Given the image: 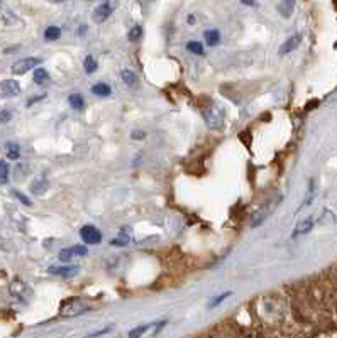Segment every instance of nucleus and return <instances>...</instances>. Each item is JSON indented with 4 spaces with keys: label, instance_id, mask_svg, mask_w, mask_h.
Wrapping results in <instances>:
<instances>
[{
    "label": "nucleus",
    "instance_id": "1",
    "mask_svg": "<svg viewBox=\"0 0 337 338\" xmlns=\"http://www.w3.org/2000/svg\"><path fill=\"white\" fill-rule=\"evenodd\" d=\"M90 309V304L85 303L80 298H70L64 299L59 306V316L63 318H73V316H80V314L87 313Z\"/></svg>",
    "mask_w": 337,
    "mask_h": 338
},
{
    "label": "nucleus",
    "instance_id": "2",
    "mask_svg": "<svg viewBox=\"0 0 337 338\" xmlns=\"http://www.w3.org/2000/svg\"><path fill=\"white\" fill-rule=\"evenodd\" d=\"M281 200H283V196H275L273 200L263 203V205L258 208L255 213H252V216H251V227H260L261 223H265V221L271 216V213H273L276 208H278Z\"/></svg>",
    "mask_w": 337,
    "mask_h": 338
},
{
    "label": "nucleus",
    "instance_id": "3",
    "mask_svg": "<svg viewBox=\"0 0 337 338\" xmlns=\"http://www.w3.org/2000/svg\"><path fill=\"white\" fill-rule=\"evenodd\" d=\"M202 117H204L205 124L210 129H222L224 120H225L224 110L217 103H209L207 106H204V108H202Z\"/></svg>",
    "mask_w": 337,
    "mask_h": 338
},
{
    "label": "nucleus",
    "instance_id": "4",
    "mask_svg": "<svg viewBox=\"0 0 337 338\" xmlns=\"http://www.w3.org/2000/svg\"><path fill=\"white\" fill-rule=\"evenodd\" d=\"M9 291H11L12 296H16V298L21 299V301H27L32 296L31 286L27 284V282L22 281V279H19V277L11 282V286H9Z\"/></svg>",
    "mask_w": 337,
    "mask_h": 338
},
{
    "label": "nucleus",
    "instance_id": "5",
    "mask_svg": "<svg viewBox=\"0 0 337 338\" xmlns=\"http://www.w3.org/2000/svg\"><path fill=\"white\" fill-rule=\"evenodd\" d=\"M39 63H41L39 58H22L12 64V73L14 75H24V73L31 71L32 68L38 66Z\"/></svg>",
    "mask_w": 337,
    "mask_h": 338
},
{
    "label": "nucleus",
    "instance_id": "6",
    "mask_svg": "<svg viewBox=\"0 0 337 338\" xmlns=\"http://www.w3.org/2000/svg\"><path fill=\"white\" fill-rule=\"evenodd\" d=\"M80 235H81L83 242L89 244V245H97V244L102 242V234H100V230L94 225H85L80 230Z\"/></svg>",
    "mask_w": 337,
    "mask_h": 338
},
{
    "label": "nucleus",
    "instance_id": "7",
    "mask_svg": "<svg viewBox=\"0 0 337 338\" xmlns=\"http://www.w3.org/2000/svg\"><path fill=\"white\" fill-rule=\"evenodd\" d=\"M112 12H114L112 0H105L104 4H100V6L94 11V21L97 24H102V22H105L110 16H112Z\"/></svg>",
    "mask_w": 337,
    "mask_h": 338
},
{
    "label": "nucleus",
    "instance_id": "8",
    "mask_svg": "<svg viewBox=\"0 0 337 338\" xmlns=\"http://www.w3.org/2000/svg\"><path fill=\"white\" fill-rule=\"evenodd\" d=\"M21 93V85L16 80H4L0 81V96L9 98V96H16Z\"/></svg>",
    "mask_w": 337,
    "mask_h": 338
},
{
    "label": "nucleus",
    "instance_id": "9",
    "mask_svg": "<svg viewBox=\"0 0 337 338\" xmlns=\"http://www.w3.org/2000/svg\"><path fill=\"white\" fill-rule=\"evenodd\" d=\"M300 43H302V34H295L292 36V38H288L283 43V46L280 48V54L281 56H285V54H290L292 51H295L300 46Z\"/></svg>",
    "mask_w": 337,
    "mask_h": 338
},
{
    "label": "nucleus",
    "instance_id": "10",
    "mask_svg": "<svg viewBox=\"0 0 337 338\" xmlns=\"http://www.w3.org/2000/svg\"><path fill=\"white\" fill-rule=\"evenodd\" d=\"M49 274L54 276H61V277H71L78 272V267L75 266H51L48 269Z\"/></svg>",
    "mask_w": 337,
    "mask_h": 338
},
{
    "label": "nucleus",
    "instance_id": "11",
    "mask_svg": "<svg viewBox=\"0 0 337 338\" xmlns=\"http://www.w3.org/2000/svg\"><path fill=\"white\" fill-rule=\"evenodd\" d=\"M312 229H313V218H312V216H307V218L300 220L298 223H297V227H295L293 237H300V235H305V234L310 232Z\"/></svg>",
    "mask_w": 337,
    "mask_h": 338
},
{
    "label": "nucleus",
    "instance_id": "12",
    "mask_svg": "<svg viewBox=\"0 0 337 338\" xmlns=\"http://www.w3.org/2000/svg\"><path fill=\"white\" fill-rule=\"evenodd\" d=\"M293 11H295V0H280L278 2V12L285 19H290Z\"/></svg>",
    "mask_w": 337,
    "mask_h": 338
},
{
    "label": "nucleus",
    "instance_id": "13",
    "mask_svg": "<svg viewBox=\"0 0 337 338\" xmlns=\"http://www.w3.org/2000/svg\"><path fill=\"white\" fill-rule=\"evenodd\" d=\"M131 234H132V230L129 229V227H122V230H121V234H119V237L112 240V245H117V247L127 245L129 240H131Z\"/></svg>",
    "mask_w": 337,
    "mask_h": 338
},
{
    "label": "nucleus",
    "instance_id": "14",
    "mask_svg": "<svg viewBox=\"0 0 337 338\" xmlns=\"http://www.w3.org/2000/svg\"><path fill=\"white\" fill-rule=\"evenodd\" d=\"M48 188H49V183L46 181V179H43V178L32 181L31 186H29L31 193H34V194H44L46 191H48Z\"/></svg>",
    "mask_w": 337,
    "mask_h": 338
},
{
    "label": "nucleus",
    "instance_id": "15",
    "mask_svg": "<svg viewBox=\"0 0 337 338\" xmlns=\"http://www.w3.org/2000/svg\"><path fill=\"white\" fill-rule=\"evenodd\" d=\"M204 39L209 46H217L220 43V31L219 29H209L204 32Z\"/></svg>",
    "mask_w": 337,
    "mask_h": 338
},
{
    "label": "nucleus",
    "instance_id": "16",
    "mask_svg": "<svg viewBox=\"0 0 337 338\" xmlns=\"http://www.w3.org/2000/svg\"><path fill=\"white\" fill-rule=\"evenodd\" d=\"M49 80H51V78H49V73L46 71L44 68H38L34 71V81L38 83V85H41V86L48 85Z\"/></svg>",
    "mask_w": 337,
    "mask_h": 338
},
{
    "label": "nucleus",
    "instance_id": "17",
    "mask_svg": "<svg viewBox=\"0 0 337 338\" xmlns=\"http://www.w3.org/2000/svg\"><path fill=\"white\" fill-rule=\"evenodd\" d=\"M68 101H70V106L75 110H83L85 108V100H83V96L80 93H71L68 96Z\"/></svg>",
    "mask_w": 337,
    "mask_h": 338
},
{
    "label": "nucleus",
    "instance_id": "18",
    "mask_svg": "<svg viewBox=\"0 0 337 338\" xmlns=\"http://www.w3.org/2000/svg\"><path fill=\"white\" fill-rule=\"evenodd\" d=\"M92 93L97 95V96H109L110 93H112V90H110L109 85H105V83H97V85L92 86Z\"/></svg>",
    "mask_w": 337,
    "mask_h": 338
},
{
    "label": "nucleus",
    "instance_id": "19",
    "mask_svg": "<svg viewBox=\"0 0 337 338\" xmlns=\"http://www.w3.org/2000/svg\"><path fill=\"white\" fill-rule=\"evenodd\" d=\"M61 38V29L58 26H49L48 29L44 31V39L46 41H58Z\"/></svg>",
    "mask_w": 337,
    "mask_h": 338
},
{
    "label": "nucleus",
    "instance_id": "20",
    "mask_svg": "<svg viewBox=\"0 0 337 338\" xmlns=\"http://www.w3.org/2000/svg\"><path fill=\"white\" fill-rule=\"evenodd\" d=\"M122 80H124V83L126 85H129V86H134V85H137V75L134 71H131V69H122Z\"/></svg>",
    "mask_w": 337,
    "mask_h": 338
},
{
    "label": "nucleus",
    "instance_id": "21",
    "mask_svg": "<svg viewBox=\"0 0 337 338\" xmlns=\"http://www.w3.org/2000/svg\"><path fill=\"white\" fill-rule=\"evenodd\" d=\"M6 149H7V157H9V159H19L21 147L17 146L16 142H7Z\"/></svg>",
    "mask_w": 337,
    "mask_h": 338
},
{
    "label": "nucleus",
    "instance_id": "22",
    "mask_svg": "<svg viewBox=\"0 0 337 338\" xmlns=\"http://www.w3.org/2000/svg\"><path fill=\"white\" fill-rule=\"evenodd\" d=\"M83 68H85V71L89 73V75H92V73L97 71V68H99V63H97V59L94 56H87L85 61H83Z\"/></svg>",
    "mask_w": 337,
    "mask_h": 338
},
{
    "label": "nucleus",
    "instance_id": "23",
    "mask_svg": "<svg viewBox=\"0 0 337 338\" xmlns=\"http://www.w3.org/2000/svg\"><path fill=\"white\" fill-rule=\"evenodd\" d=\"M153 325H141L137 328H134V330H131V333H129V338H141L144 336L147 331H149V328Z\"/></svg>",
    "mask_w": 337,
    "mask_h": 338
},
{
    "label": "nucleus",
    "instance_id": "24",
    "mask_svg": "<svg viewBox=\"0 0 337 338\" xmlns=\"http://www.w3.org/2000/svg\"><path fill=\"white\" fill-rule=\"evenodd\" d=\"M187 49L190 51V53L197 54V56H202V54H204V46L198 43V41H190V43L187 44Z\"/></svg>",
    "mask_w": 337,
    "mask_h": 338
},
{
    "label": "nucleus",
    "instance_id": "25",
    "mask_svg": "<svg viewBox=\"0 0 337 338\" xmlns=\"http://www.w3.org/2000/svg\"><path fill=\"white\" fill-rule=\"evenodd\" d=\"M9 164L6 161H0V184H6L9 179Z\"/></svg>",
    "mask_w": 337,
    "mask_h": 338
},
{
    "label": "nucleus",
    "instance_id": "26",
    "mask_svg": "<svg viewBox=\"0 0 337 338\" xmlns=\"http://www.w3.org/2000/svg\"><path fill=\"white\" fill-rule=\"evenodd\" d=\"M142 36V27L141 26H134L131 31H129V39L132 41V43H136V41H139Z\"/></svg>",
    "mask_w": 337,
    "mask_h": 338
},
{
    "label": "nucleus",
    "instance_id": "27",
    "mask_svg": "<svg viewBox=\"0 0 337 338\" xmlns=\"http://www.w3.org/2000/svg\"><path fill=\"white\" fill-rule=\"evenodd\" d=\"M73 256H87L89 254V249L85 247V245H75V247L71 249Z\"/></svg>",
    "mask_w": 337,
    "mask_h": 338
},
{
    "label": "nucleus",
    "instance_id": "28",
    "mask_svg": "<svg viewBox=\"0 0 337 338\" xmlns=\"http://www.w3.org/2000/svg\"><path fill=\"white\" fill-rule=\"evenodd\" d=\"M71 257H73V252H71V249H63V251L59 252V261H63V262H68V261H71Z\"/></svg>",
    "mask_w": 337,
    "mask_h": 338
},
{
    "label": "nucleus",
    "instance_id": "29",
    "mask_svg": "<svg viewBox=\"0 0 337 338\" xmlns=\"http://www.w3.org/2000/svg\"><path fill=\"white\" fill-rule=\"evenodd\" d=\"M229 296H230V293H222L220 296H217V298H215V299L212 301V303L209 304V308H215V306H219V304L222 303V301H224L225 298H229Z\"/></svg>",
    "mask_w": 337,
    "mask_h": 338
},
{
    "label": "nucleus",
    "instance_id": "30",
    "mask_svg": "<svg viewBox=\"0 0 337 338\" xmlns=\"http://www.w3.org/2000/svg\"><path fill=\"white\" fill-rule=\"evenodd\" d=\"M12 193H14V196H16V198H17V200H19V201H22V203H24L26 206H31V200H29V198L26 196V194H22L21 191H16V189H14Z\"/></svg>",
    "mask_w": 337,
    "mask_h": 338
},
{
    "label": "nucleus",
    "instance_id": "31",
    "mask_svg": "<svg viewBox=\"0 0 337 338\" xmlns=\"http://www.w3.org/2000/svg\"><path fill=\"white\" fill-rule=\"evenodd\" d=\"M12 119L11 110H0V124H7Z\"/></svg>",
    "mask_w": 337,
    "mask_h": 338
},
{
    "label": "nucleus",
    "instance_id": "32",
    "mask_svg": "<svg viewBox=\"0 0 337 338\" xmlns=\"http://www.w3.org/2000/svg\"><path fill=\"white\" fill-rule=\"evenodd\" d=\"M144 137H146V134L142 131H134L132 132V139H136V141H141V139H144Z\"/></svg>",
    "mask_w": 337,
    "mask_h": 338
},
{
    "label": "nucleus",
    "instance_id": "33",
    "mask_svg": "<svg viewBox=\"0 0 337 338\" xmlns=\"http://www.w3.org/2000/svg\"><path fill=\"white\" fill-rule=\"evenodd\" d=\"M43 98H44V95H39V96H32V98H31L29 101H27V106H31L32 103H34V101H41V100H43Z\"/></svg>",
    "mask_w": 337,
    "mask_h": 338
},
{
    "label": "nucleus",
    "instance_id": "34",
    "mask_svg": "<svg viewBox=\"0 0 337 338\" xmlns=\"http://www.w3.org/2000/svg\"><path fill=\"white\" fill-rule=\"evenodd\" d=\"M244 6H255V0H241Z\"/></svg>",
    "mask_w": 337,
    "mask_h": 338
},
{
    "label": "nucleus",
    "instance_id": "35",
    "mask_svg": "<svg viewBox=\"0 0 337 338\" xmlns=\"http://www.w3.org/2000/svg\"><path fill=\"white\" fill-rule=\"evenodd\" d=\"M85 31H87V26H81V27H80V36L85 34Z\"/></svg>",
    "mask_w": 337,
    "mask_h": 338
},
{
    "label": "nucleus",
    "instance_id": "36",
    "mask_svg": "<svg viewBox=\"0 0 337 338\" xmlns=\"http://www.w3.org/2000/svg\"><path fill=\"white\" fill-rule=\"evenodd\" d=\"M188 22H190V24H193V22H195V19H193V16L188 17Z\"/></svg>",
    "mask_w": 337,
    "mask_h": 338
},
{
    "label": "nucleus",
    "instance_id": "37",
    "mask_svg": "<svg viewBox=\"0 0 337 338\" xmlns=\"http://www.w3.org/2000/svg\"><path fill=\"white\" fill-rule=\"evenodd\" d=\"M54 2H66V0H54Z\"/></svg>",
    "mask_w": 337,
    "mask_h": 338
}]
</instances>
